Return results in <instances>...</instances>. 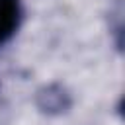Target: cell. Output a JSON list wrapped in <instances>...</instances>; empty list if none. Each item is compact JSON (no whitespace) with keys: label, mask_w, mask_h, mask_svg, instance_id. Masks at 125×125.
<instances>
[{"label":"cell","mask_w":125,"mask_h":125,"mask_svg":"<svg viewBox=\"0 0 125 125\" xmlns=\"http://www.w3.org/2000/svg\"><path fill=\"white\" fill-rule=\"evenodd\" d=\"M33 102L39 113L49 115V117H59L72 107V94L61 82H49L37 88Z\"/></svg>","instance_id":"obj_1"},{"label":"cell","mask_w":125,"mask_h":125,"mask_svg":"<svg viewBox=\"0 0 125 125\" xmlns=\"http://www.w3.org/2000/svg\"><path fill=\"white\" fill-rule=\"evenodd\" d=\"M25 18L23 0H0V47L10 43Z\"/></svg>","instance_id":"obj_2"}]
</instances>
